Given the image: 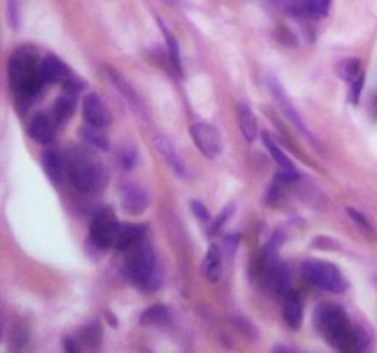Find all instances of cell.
I'll use <instances>...</instances> for the list:
<instances>
[{
	"label": "cell",
	"mask_w": 377,
	"mask_h": 353,
	"mask_svg": "<svg viewBox=\"0 0 377 353\" xmlns=\"http://www.w3.org/2000/svg\"><path fill=\"white\" fill-rule=\"evenodd\" d=\"M74 98H76V94H72V92H67L65 96H61L58 102H55L53 114H55V121H58V124H65L68 118L72 116Z\"/></svg>",
	"instance_id": "cb8c5ba5"
},
{
	"label": "cell",
	"mask_w": 377,
	"mask_h": 353,
	"mask_svg": "<svg viewBox=\"0 0 377 353\" xmlns=\"http://www.w3.org/2000/svg\"><path fill=\"white\" fill-rule=\"evenodd\" d=\"M338 76L343 79H346V81L352 83L353 79H357L359 76H361V63H359L357 59H344L343 63L338 65L337 68Z\"/></svg>",
	"instance_id": "4316f807"
},
{
	"label": "cell",
	"mask_w": 377,
	"mask_h": 353,
	"mask_svg": "<svg viewBox=\"0 0 377 353\" xmlns=\"http://www.w3.org/2000/svg\"><path fill=\"white\" fill-rule=\"evenodd\" d=\"M159 26L160 29H162V34L166 35V44H168V53H169V59H171V63H173V67L177 68V72H183V65H180V52H179V43H177V39H175L173 35L169 34L168 28H166L164 25H162V20L159 19Z\"/></svg>",
	"instance_id": "484cf974"
},
{
	"label": "cell",
	"mask_w": 377,
	"mask_h": 353,
	"mask_svg": "<svg viewBox=\"0 0 377 353\" xmlns=\"http://www.w3.org/2000/svg\"><path fill=\"white\" fill-rule=\"evenodd\" d=\"M121 160H124V166H126V168H133L136 160V151L133 149V147H127V149L124 151V155H121Z\"/></svg>",
	"instance_id": "1f68e13d"
},
{
	"label": "cell",
	"mask_w": 377,
	"mask_h": 353,
	"mask_svg": "<svg viewBox=\"0 0 377 353\" xmlns=\"http://www.w3.org/2000/svg\"><path fill=\"white\" fill-rule=\"evenodd\" d=\"M267 85H269V91H271L272 98L276 100L278 107H280L282 112H284V114H286V116L289 118L291 124H293V126H295L296 129H298V131L305 136V138H310V140H315L313 135H311V133L307 131V127L304 126V121H302L300 114L296 112L295 105L291 103V98L286 94L284 87H282V83L278 81V79H276L275 76H269V78H267Z\"/></svg>",
	"instance_id": "9c48e42d"
},
{
	"label": "cell",
	"mask_w": 377,
	"mask_h": 353,
	"mask_svg": "<svg viewBox=\"0 0 377 353\" xmlns=\"http://www.w3.org/2000/svg\"><path fill=\"white\" fill-rule=\"evenodd\" d=\"M315 326L324 335V339L340 352H359L368 342L366 335L361 329L352 328L348 317L338 305H320L315 311Z\"/></svg>",
	"instance_id": "6da1fadb"
},
{
	"label": "cell",
	"mask_w": 377,
	"mask_h": 353,
	"mask_svg": "<svg viewBox=\"0 0 377 353\" xmlns=\"http://www.w3.org/2000/svg\"><path fill=\"white\" fill-rule=\"evenodd\" d=\"M267 260L263 263V284L271 293L286 296L291 291V276L284 263L276 262L271 252H265Z\"/></svg>",
	"instance_id": "ba28073f"
},
{
	"label": "cell",
	"mask_w": 377,
	"mask_h": 353,
	"mask_svg": "<svg viewBox=\"0 0 377 353\" xmlns=\"http://www.w3.org/2000/svg\"><path fill=\"white\" fill-rule=\"evenodd\" d=\"M126 272L138 289L155 291L160 284V272L157 256L151 245L142 239L136 247L131 248V256L126 262Z\"/></svg>",
	"instance_id": "277c9868"
},
{
	"label": "cell",
	"mask_w": 377,
	"mask_h": 353,
	"mask_svg": "<svg viewBox=\"0 0 377 353\" xmlns=\"http://www.w3.org/2000/svg\"><path fill=\"white\" fill-rule=\"evenodd\" d=\"M105 72H107V78H109V81L112 83V87L117 88L118 94H121L124 100H126V102L129 103L135 111L144 112V105H142V100H140V96H138V92L135 91V87H133V85H131V83L127 81L120 72H118V70H114V68L105 67Z\"/></svg>",
	"instance_id": "8fae6325"
},
{
	"label": "cell",
	"mask_w": 377,
	"mask_h": 353,
	"mask_svg": "<svg viewBox=\"0 0 377 353\" xmlns=\"http://www.w3.org/2000/svg\"><path fill=\"white\" fill-rule=\"evenodd\" d=\"M43 170L44 173L48 175V179L52 182H61L63 180V173H65V166L67 162L63 160L61 153L58 149H53V147H46L43 151Z\"/></svg>",
	"instance_id": "ffe728a7"
},
{
	"label": "cell",
	"mask_w": 377,
	"mask_h": 353,
	"mask_svg": "<svg viewBox=\"0 0 377 353\" xmlns=\"http://www.w3.org/2000/svg\"><path fill=\"white\" fill-rule=\"evenodd\" d=\"M8 13H10V25L17 28L19 26V0H8Z\"/></svg>",
	"instance_id": "f546056e"
},
{
	"label": "cell",
	"mask_w": 377,
	"mask_h": 353,
	"mask_svg": "<svg viewBox=\"0 0 377 353\" xmlns=\"http://www.w3.org/2000/svg\"><path fill=\"white\" fill-rule=\"evenodd\" d=\"M190 206H192V212L195 213V218H197L201 222H206V225H209V222L212 221V219H210L209 210H206V206H204V204H201L199 201H192V204H190Z\"/></svg>",
	"instance_id": "f1b7e54d"
},
{
	"label": "cell",
	"mask_w": 377,
	"mask_h": 353,
	"mask_svg": "<svg viewBox=\"0 0 377 353\" xmlns=\"http://www.w3.org/2000/svg\"><path fill=\"white\" fill-rule=\"evenodd\" d=\"M282 314H284V320H286L291 329H298L302 326V320H304V302H302L298 293L289 291L284 296V311H282Z\"/></svg>",
	"instance_id": "ac0fdd59"
},
{
	"label": "cell",
	"mask_w": 377,
	"mask_h": 353,
	"mask_svg": "<svg viewBox=\"0 0 377 353\" xmlns=\"http://www.w3.org/2000/svg\"><path fill=\"white\" fill-rule=\"evenodd\" d=\"M147 204H150V199H147L145 189H142L140 186L129 184L121 192V208L129 215H140V213H144L147 210Z\"/></svg>",
	"instance_id": "7c38bea8"
},
{
	"label": "cell",
	"mask_w": 377,
	"mask_h": 353,
	"mask_svg": "<svg viewBox=\"0 0 377 353\" xmlns=\"http://www.w3.org/2000/svg\"><path fill=\"white\" fill-rule=\"evenodd\" d=\"M8 76L13 92L20 98L34 96L43 85L41 61L34 50L20 48L13 53L8 63Z\"/></svg>",
	"instance_id": "7a4b0ae2"
},
{
	"label": "cell",
	"mask_w": 377,
	"mask_h": 353,
	"mask_svg": "<svg viewBox=\"0 0 377 353\" xmlns=\"http://www.w3.org/2000/svg\"><path fill=\"white\" fill-rule=\"evenodd\" d=\"M230 212H232V204H228V208L223 212V215H219V219L216 222H213V227H212V232H218L219 228L225 225V221H227V218L230 215Z\"/></svg>",
	"instance_id": "d6a6232c"
},
{
	"label": "cell",
	"mask_w": 377,
	"mask_h": 353,
	"mask_svg": "<svg viewBox=\"0 0 377 353\" xmlns=\"http://www.w3.org/2000/svg\"><path fill=\"white\" fill-rule=\"evenodd\" d=\"M237 121H239L245 140L254 142V138L258 136V120L254 116V112L251 111V107H247L245 103L237 105Z\"/></svg>",
	"instance_id": "44dd1931"
},
{
	"label": "cell",
	"mask_w": 377,
	"mask_h": 353,
	"mask_svg": "<svg viewBox=\"0 0 377 353\" xmlns=\"http://www.w3.org/2000/svg\"><path fill=\"white\" fill-rule=\"evenodd\" d=\"M145 237V230L140 225H120L112 248L117 251H131Z\"/></svg>",
	"instance_id": "d6986e66"
},
{
	"label": "cell",
	"mask_w": 377,
	"mask_h": 353,
	"mask_svg": "<svg viewBox=\"0 0 377 353\" xmlns=\"http://www.w3.org/2000/svg\"><path fill=\"white\" fill-rule=\"evenodd\" d=\"M223 269V258H221V248L218 245H210L209 252L203 260V274L209 278L210 281H218L221 276Z\"/></svg>",
	"instance_id": "7402d4cb"
},
{
	"label": "cell",
	"mask_w": 377,
	"mask_h": 353,
	"mask_svg": "<svg viewBox=\"0 0 377 353\" xmlns=\"http://www.w3.org/2000/svg\"><path fill=\"white\" fill-rule=\"evenodd\" d=\"M363 83H364V76L361 74L357 79L352 81V102L357 103L359 98H361V91H363Z\"/></svg>",
	"instance_id": "4dcf8cb0"
},
{
	"label": "cell",
	"mask_w": 377,
	"mask_h": 353,
	"mask_svg": "<svg viewBox=\"0 0 377 353\" xmlns=\"http://www.w3.org/2000/svg\"><path fill=\"white\" fill-rule=\"evenodd\" d=\"M263 144H265L267 151L271 153V156L275 159V162L278 164V168H280V177L284 180H295L298 179V170L295 168V164L291 162L289 156L282 151V147L278 144H276L275 140L271 138V135H263Z\"/></svg>",
	"instance_id": "5bb4252c"
},
{
	"label": "cell",
	"mask_w": 377,
	"mask_h": 353,
	"mask_svg": "<svg viewBox=\"0 0 377 353\" xmlns=\"http://www.w3.org/2000/svg\"><path fill=\"white\" fill-rule=\"evenodd\" d=\"M55 126H58L55 118H50L48 114H35L29 121L28 135L35 142L46 145L55 138Z\"/></svg>",
	"instance_id": "4fadbf2b"
},
{
	"label": "cell",
	"mask_w": 377,
	"mask_h": 353,
	"mask_svg": "<svg viewBox=\"0 0 377 353\" xmlns=\"http://www.w3.org/2000/svg\"><path fill=\"white\" fill-rule=\"evenodd\" d=\"M67 170L70 175V180L81 194L96 195L107 188L109 173L96 159L83 153L74 151L67 159Z\"/></svg>",
	"instance_id": "3957f363"
},
{
	"label": "cell",
	"mask_w": 377,
	"mask_h": 353,
	"mask_svg": "<svg viewBox=\"0 0 377 353\" xmlns=\"http://www.w3.org/2000/svg\"><path fill=\"white\" fill-rule=\"evenodd\" d=\"M65 348H67L68 352H78L79 346L76 342H72L70 339H65Z\"/></svg>",
	"instance_id": "836d02e7"
},
{
	"label": "cell",
	"mask_w": 377,
	"mask_h": 353,
	"mask_svg": "<svg viewBox=\"0 0 377 353\" xmlns=\"http://www.w3.org/2000/svg\"><path fill=\"white\" fill-rule=\"evenodd\" d=\"M168 320H169L168 307H164V305H153V307L144 311L140 322L144 326H157V324H164Z\"/></svg>",
	"instance_id": "d4e9b609"
},
{
	"label": "cell",
	"mask_w": 377,
	"mask_h": 353,
	"mask_svg": "<svg viewBox=\"0 0 377 353\" xmlns=\"http://www.w3.org/2000/svg\"><path fill=\"white\" fill-rule=\"evenodd\" d=\"M190 136H192L194 144L197 145V149L206 159L219 156V153H221V138H219V131L212 124L195 121V124L190 126Z\"/></svg>",
	"instance_id": "52a82bcc"
},
{
	"label": "cell",
	"mask_w": 377,
	"mask_h": 353,
	"mask_svg": "<svg viewBox=\"0 0 377 353\" xmlns=\"http://www.w3.org/2000/svg\"><path fill=\"white\" fill-rule=\"evenodd\" d=\"M157 149H159L160 156L164 159L166 164L171 168L175 175H179V177H186V166H184L183 159L179 156L177 149H175V145L171 144L168 136L159 135L157 136Z\"/></svg>",
	"instance_id": "e0dca14e"
},
{
	"label": "cell",
	"mask_w": 377,
	"mask_h": 353,
	"mask_svg": "<svg viewBox=\"0 0 377 353\" xmlns=\"http://www.w3.org/2000/svg\"><path fill=\"white\" fill-rule=\"evenodd\" d=\"M302 276L311 286L319 287L329 293H343L346 291V278L333 263L320 262V260H307L302 265Z\"/></svg>",
	"instance_id": "5b68a950"
},
{
	"label": "cell",
	"mask_w": 377,
	"mask_h": 353,
	"mask_svg": "<svg viewBox=\"0 0 377 353\" xmlns=\"http://www.w3.org/2000/svg\"><path fill=\"white\" fill-rule=\"evenodd\" d=\"M346 213H348L350 218H352L353 221H355V225H359V227L363 228L364 232H370V234H373V228H372V225H370V222H368V219L364 218L363 213H359L357 210H353V208H348V210H346Z\"/></svg>",
	"instance_id": "83f0119b"
},
{
	"label": "cell",
	"mask_w": 377,
	"mask_h": 353,
	"mask_svg": "<svg viewBox=\"0 0 377 353\" xmlns=\"http://www.w3.org/2000/svg\"><path fill=\"white\" fill-rule=\"evenodd\" d=\"M72 76L70 68L55 55H48L41 61V79L43 83H65Z\"/></svg>",
	"instance_id": "2e32d148"
},
{
	"label": "cell",
	"mask_w": 377,
	"mask_h": 353,
	"mask_svg": "<svg viewBox=\"0 0 377 353\" xmlns=\"http://www.w3.org/2000/svg\"><path fill=\"white\" fill-rule=\"evenodd\" d=\"M272 2H284V0H272Z\"/></svg>",
	"instance_id": "d590c367"
},
{
	"label": "cell",
	"mask_w": 377,
	"mask_h": 353,
	"mask_svg": "<svg viewBox=\"0 0 377 353\" xmlns=\"http://www.w3.org/2000/svg\"><path fill=\"white\" fill-rule=\"evenodd\" d=\"M118 228H120V222L117 221V215L112 213V210H100L94 213L91 221V241L98 248L112 247L114 239H117Z\"/></svg>",
	"instance_id": "8992f818"
},
{
	"label": "cell",
	"mask_w": 377,
	"mask_h": 353,
	"mask_svg": "<svg viewBox=\"0 0 377 353\" xmlns=\"http://www.w3.org/2000/svg\"><path fill=\"white\" fill-rule=\"evenodd\" d=\"M79 135H81L83 142L88 145V147H96V149H103L109 151L111 147V142L103 135L102 127H94V126H85L79 129Z\"/></svg>",
	"instance_id": "603a6c76"
},
{
	"label": "cell",
	"mask_w": 377,
	"mask_h": 353,
	"mask_svg": "<svg viewBox=\"0 0 377 353\" xmlns=\"http://www.w3.org/2000/svg\"><path fill=\"white\" fill-rule=\"evenodd\" d=\"M83 116L88 126L94 127H107L112 121L111 111L107 109L105 103L102 102V98L91 92L83 100Z\"/></svg>",
	"instance_id": "30bf717a"
},
{
	"label": "cell",
	"mask_w": 377,
	"mask_h": 353,
	"mask_svg": "<svg viewBox=\"0 0 377 353\" xmlns=\"http://www.w3.org/2000/svg\"><path fill=\"white\" fill-rule=\"evenodd\" d=\"M329 6H331V0H291L289 11L296 17L322 19L328 15Z\"/></svg>",
	"instance_id": "9a60e30c"
},
{
	"label": "cell",
	"mask_w": 377,
	"mask_h": 353,
	"mask_svg": "<svg viewBox=\"0 0 377 353\" xmlns=\"http://www.w3.org/2000/svg\"><path fill=\"white\" fill-rule=\"evenodd\" d=\"M164 2H168V4H173V0H164Z\"/></svg>",
	"instance_id": "e575fe53"
}]
</instances>
